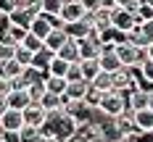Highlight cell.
I'll return each instance as SVG.
<instances>
[{"label": "cell", "mask_w": 153, "mask_h": 142, "mask_svg": "<svg viewBox=\"0 0 153 142\" xmlns=\"http://www.w3.org/2000/svg\"><path fill=\"white\" fill-rule=\"evenodd\" d=\"M45 90H48L50 95H58V97H63V92H66V79L45 77Z\"/></svg>", "instance_id": "cell-21"}, {"label": "cell", "mask_w": 153, "mask_h": 142, "mask_svg": "<svg viewBox=\"0 0 153 142\" xmlns=\"http://www.w3.org/2000/svg\"><path fill=\"white\" fill-rule=\"evenodd\" d=\"M37 142H58V140H56L53 134H42V137H40V140H37Z\"/></svg>", "instance_id": "cell-38"}, {"label": "cell", "mask_w": 153, "mask_h": 142, "mask_svg": "<svg viewBox=\"0 0 153 142\" xmlns=\"http://www.w3.org/2000/svg\"><path fill=\"white\" fill-rule=\"evenodd\" d=\"M21 118H24V126H37V129H42L48 121V113L37 103H29L27 108L21 110Z\"/></svg>", "instance_id": "cell-3"}, {"label": "cell", "mask_w": 153, "mask_h": 142, "mask_svg": "<svg viewBox=\"0 0 153 142\" xmlns=\"http://www.w3.org/2000/svg\"><path fill=\"white\" fill-rule=\"evenodd\" d=\"M16 137H19V142H37L42 134H40L37 126H21V129L16 132Z\"/></svg>", "instance_id": "cell-24"}, {"label": "cell", "mask_w": 153, "mask_h": 142, "mask_svg": "<svg viewBox=\"0 0 153 142\" xmlns=\"http://www.w3.org/2000/svg\"><path fill=\"white\" fill-rule=\"evenodd\" d=\"M145 53H148V61H153V42H151L148 47H145Z\"/></svg>", "instance_id": "cell-42"}, {"label": "cell", "mask_w": 153, "mask_h": 142, "mask_svg": "<svg viewBox=\"0 0 153 142\" xmlns=\"http://www.w3.org/2000/svg\"><path fill=\"white\" fill-rule=\"evenodd\" d=\"M8 92H11V82H8V79H3V77H0V97H5Z\"/></svg>", "instance_id": "cell-35"}, {"label": "cell", "mask_w": 153, "mask_h": 142, "mask_svg": "<svg viewBox=\"0 0 153 142\" xmlns=\"http://www.w3.org/2000/svg\"><path fill=\"white\" fill-rule=\"evenodd\" d=\"M45 79H40V82H32L27 84V95H29V103H40L42 97H45Z\"/></svg>", "instance_id": "cell-20"}, {"label": "cell", "mask_w": 153, "mask_h": 142, "mask_svg": "<svg viewBox=\"0 0 153 142\" xmlns=\"http://www.w3.org/2000/svg\"><path fill=\"white\" fill-rule=\"evenodd\" d=\"M21 47H24V50H29L32 55H34V53H40V50H42V40H37L34 34H29V32H27V37H24Z\"/></svg>", "instance_id": "cell-26"}, {"label": "cell", "mask_w": 153, "mask_h": 142, "mask_svg": "<svg viewBox=\"0 0 153 142\" xmlns=\"http://www.w3.org/2000/svg\"><path fill=\"white\" fill-rule=\"evenodd\" d=\"M111 26H114L116 32H124V34H127V32L135 26V16L127 13V11H122V8L116 5V8L111 11Z\"/></svg>", "instance_id": "cell-5"}, {"label": "cell", "mask_w": 153, "mask_h": 142, "mask_svg": "<svg viewBox=\"0 0 153 142\" xmlns=\"http://www.w3.org/2000/svg\"><path fill=\"white\" fill-rule=\"evenodd\" d=\"M58 16H61L63 24H69V21H82V18H85V8H82L76 0H66L61 5V13Z\"/></svg>", "instance_id": "cell-6"}, {"label": "cell", "mask_w": 153, "mask_h": 142, "mask_svg": "<svg viewBox=\"0 0 153 142\" xmlns=\"http://www.w3.org/2000/svg\"><path fill=\"white\" fill-rule=\"evenodd\" d=\"M87 32H90V26H87L85 21H69V24H63V34H66L69 40H74V42L85 40Z\"/></svg>", "instance_id": "cell-9"}, {"label": "cell", "mask_w": 153, "mask_h": 142, "mask_svg": "<svg viewBox=\"0 0 153 142\" xmlns=\"http://www.w3.org/2000/svg\"><path fill=\"white\" fill-rule=\"evenodd\" d=\"M63 42H69V37L63 34V29L61 32H50L45 40H42V47H48L50 53H58V47H61Z\"/></svg>", "instance_id": "cell-14"}, {"label": "cell", "mask_w": 153, "mask_h": 142, "mask_svg": "<svg viewBox=\"0 0 153 142\" xmlns=\"http://www.w3.org/2000/svg\"><path fill=\"white\" fill-rule=\"evenodd\" d=\"M87 87H90V82H85V79H79V82H71V84H66V103H76V100H85V95H87Z\"/></svg>", "instance_id": "cell-8"}, {"label": "cell", "mask_w": 153, "mask_h": 142, "mask_svg": "<svg viewBox=\"0 0 153 142\" xmlns=\"http://www.w3.org/2000/svg\"><path fill=\"white\" fill-rule=\"evenodd\" d=\"M100 95H103V92H98L95 87H87V95H85V103H87V105H90V108L95 110V108H98V103H100Z\"/></svg>", "instance_id": "cell-31"}, {"label": "cell", "mask_w": 153, "mask_h": 142, "mask_svg": "<svg viewBox=\"0 0 153 142\" xmlns=\"http://www.w3.org/2000/svg\"><path fill=\"white\" fill-rule=\"evenodd\" d=\"M140 5H143V8H151V11H153V0H140Z\"/></svg>", "instance_id": "cell-41"}, {"label": "cell", "mask_w": 153, "mask_h": 142, "mask_svg": "<svg viewBox=\"0 0 153 142\" xmlns=\"http://www.w3.org/2000/svg\"><path fill=\"white\" fill-rule=\"evenodd\" d=\"M66 84H71V82H79L82 79V74H79V61L76 63H69V68H66Z\"/></svg>", "instance_id": "cell-30"}, {"label": "cell", "mask_w": 153, "mask_h": 142, "mask_svg": "<svg viewBox=\"0 0 153 142\" xmlns=\"http://www.w3.org/2000/svg\"><path fill=\"white\" fill-rule=\"evenodd\" d=\"M140 74H143L145 82H151V84H153V61H143V63H140Z\"/></svg>", "instance_id": "cell-32"}, {"label": "cell", "mask_w": 153, "mask_h": 142, "mask_svg": "<svg viewBox=\"0 0 153 142\" xmlns=\"http://www.w3.org/2000/svg\"><path fill=\"white\" fill-rule=\"evenodd\" d=\"M5 105L13 110H24L27 105H29V95H27V90H11V92L5 95Z\"/></svg>", "instance_id": "cell-10"}, {"label": "cell", "mask_w": 153, "mask_h": 142, "mask_svg": "<svg viewBox=\"0 0 153 142\" xmlns=\"http://www.w3.org/2000/svg\"><path fill=\"white\" fill-rule=\"evenodd\" d=\"M24 74V66H19L16 61H5L3 63V68H0V77L8 79V82H13V79H19Z\"/></svg>", "instance_id": "cell-18"}, {"label": "cell", "mask_w": 153, "mask_h": 142, "mask_svg": "<svg viewBox=\"0 0 153 142\" xmlns=\"http://www.w3.org/2000/svg\"><path fill=\"white\" fill-rule=\"evenodd\" d=\"M98 71H100L98 58H92V61H79V74H82L85 82H92V79L98 77Z\"/></svg>", "instance_id": "cell-17"}, {"label": "cell", "mask_w": 153, "mask_h": 142, "mask_svg": "<svg viewBox=\"0 0 153 142\" xmlns=\"http://www.w3.org/2000/svg\"><path fill=\"white\" fill-rule=\"evenodd\" d=\"M13 53H16V45H11L8 40H0V61H13Z\"/></svg>", "instance_id": "cell-28"}, {"label": "cell", "mask_w": 153, "mask_h": 142, "mask_svg": "<svg viewBox=\"0 0 153 142\" xmlns=\"http://www.w3.org/2000/svg\"><path fill=\"white\" fill-rule=\"evenodd\" d=\"M66 68H69V63H66V61L53 58V61H50V66L45 68V77H58V79H63V77H66Z\"/></svg>", "instance_id": "cell-23"}, {"label": "cell", "mask_w": 153, "mask_h": 142, "mask_svg": "<svg viewBox=\"0 0 153 142\" xmlns=\"http://www.w3.org/2000/svg\"><path fill=\"white\" fill-rule=\"evenodd\" d=\"M63 113L69 116V118H74V124H90L92 116H95V110L85 103V100H76V103H66L63 105Z\"/></svg>", "instance_id": "cell-2"}, {"label": "cell", "mask_w": 153, "mask_h": 142, "mask_svg": "<svg viewBox=\"0 0 153 142\" xmlns=\"http://www.w3.org/2000/svg\"><path fill=\"white\" fill-rule=\"evenodd\" d=\"M11 3H16V0H11Z\"/></svg>", "instance_id": "cell-46"}, {"label": "cell", "mask_w": 153, "mask_h": 142, "mask_svg": "<svg viewBox=\"0 0 153 142\" xmlns=\"http://www.w3.org/2000/svg\"><path fill=\"white\" fill-rule=\"evenodd\" d=\"M5 110H8V105H5V97H0V116H3Z\"/></svg>", "instance_id": "cell-40"}, {"label": "cell", "mask_w": 153, "mask_h": 142, "mask_svg": "<svg viewBox=\"0 0 153 142\" xmlns=\"http://www.w3.org/2000/svg\"><path fill=\"white\" fill-rule=\"evenodd\" d=\"M8 26H11V21H8V16H0V40L5 37V32H8Z\"/></svg>", "instance_id": "cell-34"}, {"label": "cell", "mask_w": 153, "mask_h": 142, "mask_svg": "<svg viewBox=\"0 0 153 142\" xmlns=\"http://www.w3.org/2000/svg\"><path fill=\"white\" fill-rule=\"evenodd\" d=\"M82 8H85V13H92V11H98V5H100V0H76Z\"/></svg>", "instance_id": "cell-33"}, {"label": "cell", "mask_w": 153, "mask_h": 142, "mask_svg": "<svg viewBox=\"0 0 153 142\" xmlns=\"http://www.w3.org/2000/svg\"><path fill=\"white\" fill-rule=\"evenodd\" d=\"M151 142H153V140H151Z\"/></svg>", "instance_id": "cell-48"}, {"label": "cell", "mask_w": 153, "mask_h": 142, "mask_svg": "<svg viewBox=\"0 0 153 142\" xmlns=\"http://www.w3.org/2000/svg\"><path fill=\"white\" fill-rule=\"evenodd\" d=\"M0 142H5V140H0Z\"/></svg>", "instance_id": "cell-47"}, {"label": "cell", "mask_w": 153, "mask_h": 142, "mask_svg": "<svg viewBox=\"0 0 153 142\" xmlns=\"http://www.w3.org/2000/svg\"><path fill=\"white\" fill-rule=\"evenodd\" d=\"M76 47H79V61H92V58H98V45H92L87 40H79Z\"/></svg>", "instance_id": "cell-22"}, {"label": "cell", "mask_w": 153, "mask_h": 142, "mask_svg": "<svg viewBox=\"0 0 153 142\" xmlns=\"http://www.w3.org/2000/svg\"><path fill=\"white\" fill-rule=\"evenodd\" d=\"M90 87H95L98 92H111L114 90V82H111V74H106V71H98V77L90 82Z\"/></svg>", "instance_id": "cell-19"}, {"label": "cell", "mask_w": 153, "mask_h": 142, "mask_svg": "<svg viewBox=\"0 0 153 142\" xmlns=\"http://www.w3.org/2000/svg\"><path fill=\"white\" fill-rule=\"evenodd\" d=\"M53 58H56V53H50L48 47H42L40 53H34V55H32V66H34L37 71H45L48 66H50V61H53Z\"/></svg>", "instance_id": "cell-15"}, {"label": "cell", "mask_w": 153, "mask_h": 142, "mask_svg": "<svg viewBox=\"0 0 153 142\" xmlns=\"http://www.w3.org/2000/svg\"><path fill=\"white\" fill-rule=\"evenodd\" d=\"M24 126V118H21V110H13L8 108L3 116H0V129L3 132H19Z\"/></svg>", "instance_id": "cell-7"}, {"label": "cell", "mask_w": 153, "mask_h": 142, "mask_svg": "<svg viewBox=\"0 0 153 142\" xmlns=\"http://www.w3.org/2000/svg\"><path fill=\"white\" fill-rule=\"evenodd\" d=\"M34 18H37V16H32L27 8H13V11L8 13V21H11L13 26H21V29H27V32H29V24Z\"/></svg>", "instance_id": "cell-11"}, {"label": "cell", "mask_w": 153, "mask_h": 142, "mask_svg": "<svg viewBox=\"0 0 153 142\" xmlns=\"http://www.w3.org/2000/svg\"><path fill=\"white\" fill-rule=\"evenodd\" d=\"M119 142H140V140H137V132H135V134H127V137H122Z\"/></svg>", "instance_id": "cell-37"}, {"label": "cell", "mask_w": 153, "mask_h": 142, "mask_svg": "<svg viewBox=\"0 0 153 142\" xmlns=\"http://www.w3.org/2000/svg\"><path fill=\"white\" fill-rule=\"evenodd\" d=\"M145 108H148V110H151V113H153V92L148 95V100H145Z\"/></svg>", "instance_id": "cell-39"}, {"label": "cell", "mask_w": 153, "mask_h": 142, "mask_svg": "<svg viewBox=\"0 0 153 142\" xmlns=\"http://www.w3.org/2000/svg\"><path fill=\"white\" fill-rule=\"evenodd\" d=\"M29 34H34L37 40H45L48 34H50V26H48V18H45V13H40L34 21L29 24Z\"/></svg>", "instance_id": "cell-13"}, {"label": "cell", "mask_w": 153, "mask_h": 142, "mask_svg": "<svg viewBox=\"0 0 153 142\" xmlns=\"http://www.w3.org/2000/svg\"><path fill=\"white\" fill-rule=\"evenodd\" d=\"M98 66H100V71H106V74H114V71H119V68H122V63H119V58H116L114 53L98 55Z\"/></svg>", "instance_id": "cell-16"}, {"label": "cell", "mask_w": 153, "mask_h": 142, "mask_svg": "<svg viewBox=\"0 0 153 142\" xmlns=\"http://www.w3.org/2000/svg\"><path fill=\"white\" fill-rule=\"evenodd\" d=\"M132 126H135L137 134H151L153 132V113L148 108L132 110Z\"/></svg>", "instance_id": "cell-4"}, {"label": "cell", "mask_w": 153, "mask_h": 142, "mask_svg": "<svg viewBox=\"0 0 153 142\" xmlns=\"http://www.w3.org/2000/svg\"><path fill=\"white\" fill-rule=\"evenodd\" d=\"M13 61L19 63V66H24V68H27V66H32V53L19 45V47H16V53H13Z\"/></svg>", "instance_id": "cell-27"}, {"label": "cell", "mask_w": 153, "mask_h": 142, "mask_svg": "<svg viewBox=\"0 0 153 142\" xmlns=\"http://www.w3.org/2000/svg\"><path fill=\"white\" fill-rule=\"evenodd\" d=\"M0 140H3V129H0Z\"/></svg>", "instance_id": "cell-43"}, {"label": "cell", "mask_w": 153, "mask_h": 142, "mask_svg": "<svg viewBox=\"0 0 153 142\" xmlns=\"http://www.w3.org/2000/svg\"><path fill=\"white\" fill-rule=\"evenodd\" d=\"M56 58H61V61H66V63H76L79 61V47H76V42L74 40L63 42V45L58 47V53H56Z\"/></svg>", "instance_id": "cell-12"}, {"label": "cell", "mask_w": 153, "mask_h": 142, "mask_svg": "<svg viewBox=\"0 0 153 142\" xmlns=\"http://www.w3.org/2000/svg\"><path fill=\"white\" fill-rule=\"evenodd\" d=\"M0 68H3V61H0Z\"/></svg>", "instance_id": "cell-44"}, {"label": "cell", "mask_w": 153, "mask_h": 142, "mask_svg": "<svg viewBox=\"0 0 153 142\" xmlns=\"http://www.w3.org/2000/svg\"><path fill=\"white\" fill-rule=\"evenodd\" d=\"M37 3H42V0H37Z\"/></svg>", "instance_id": "cell-45"}, {"label": "cell", "mask_w": 153, "mask_h": 142, "mask_svg": "<svg viewBox=\"0 0 153 142\" xmlns=\"http://www.w3.org/2000/svg\"><path fill=\"white\" fill-rule=\"evenodd\" d=\"M116 5H119L122 11H127V13H132V16L140 13V8H143V5H140V0H119Z\"/></svg>", "instance_id": "cell-29"}, {"label": "cell", "mask_w": 153, "mask_h": 142, "mask_svg": "<svg viewBox=\"0 0 153 142\" xmlns=\"http://www.w3.org/2000/svg\"><path fill=\"white\" fill-rule=\"evenodd\" d=\"M3 140L5 142H19V137H16V132H3Z\"/></svg>", "instance_id": "cell-36"}, {"label": "cell", "mask_w": 153, "mask_h": 142, "mask_svg": "<svg viewBox=\"0 0 153 142\" xmlns=\"http://www.w3.org/2000/svg\"><path fill=\"white\" fill-rule=\"evenodd\" d=\"M61 5H63V0H42L40 3V11L45 16H58L61 13Z\"/></svg>", "instance_id": "cell-25"}, {"label": "cell", "mask_w": 153, "mask_h": 142, "mask_svg": "<svg viewBox=\"0 0 153 142\" xmlns=\"http://www.w3.org/2000/svg\"><path fill=\"white\" fill-rule=\"evenodd\" d=\"M127 108V103H124V92L119 90H111V92H103L100 95V103H98V108L100 110V116H106V118H116L119 113H124Z\"/></svg>", "instance_id": "cell-1"}]
</instances>
